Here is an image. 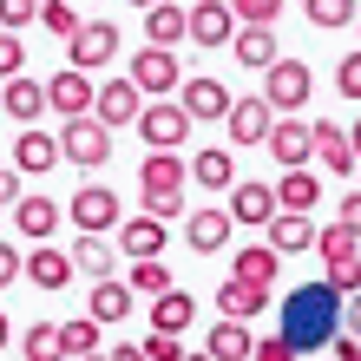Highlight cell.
I'll list each match as a JSON object with an SVG mask.
<instances>
[{"label":"cell","instance_id":"cell-1","mask_svg":"<svg viewBox=\"0 0 361 361\" xmlns=\"http://www.w3.org/2000/svg\"><path fill=\"white\" fill-rule=\"evenodd\" d=\"M283 342L295 355H309V348H322L335 342V289H302V295H289V329H283Z\"/></svg>","mask_w":361,"mask_h":361},{"label":"cell","instance_id":"cell-2","mask_svg":"<svg viewBox=\"0 0 361 361\" xmlns=\"http://www.w3.org/2000/svg\"><path fill=\"white\" fill-rule=\"evenodd\" d=\"M309 92H315V73L302 66V59H289V53L263 73V99H269V112H276V118H295V112L309 105Z\"/></svg>","mask_w":361,"mask_h":361},{"label":"cell","instance_id":"cell-3","mask_svg":"<svg viewBox=\"0 0 361 361\" xmlns=\"http://www.w3.org/2000/svg\"><path fill=\"white\" fill-rule=\"evenodd\" d=\"M125 79H132L145 99H178L184 66H178V53H171V47H138V53H132V66H125Z\"/></svg>","mask_w":361,"mask_h":361},{"label":"cell","instance_id":"cell-4","mask_svg":"<svg viewBox=\"0 0 361 361\" xmlns=\"http://www.w3.org/2000/svg\"><path fill=\"white\" fill-rule=\"evenodd\" d=\"M59 158L79 164V171H99V164L112 158V132H105L99 118H66L59 125Z\"/></svg>","mask_w":361,"mask_h":361},{"label":"cell","instance_id":"cell-5","mask_svg":"<svg viewBox=\"0 0 361 361\" xmlns=\"http://www.w3.org/2000/svg\"><path fill=\"white\" fill-rule=\"evenodd\" d=\"M118 224H125V204H118L112 184L73 190V230H79V237H105V230H118Z\"/></svg>","mask_w":361,"mask_h":361},{"label":"cell","instance_id":"cell-6","mask_svg":"<svg viewBox=\"0 0 361 361\" xmlns=\"http://www.w3.org/2000/svg\"><path fill=\"white\" fill-rule=\"evenodd\" d=\"M112 53H118V27H112V20H86V27L66 39V66H73V73L112 66Z\"/></svg>","mask_w":361,"mask_h":361},{"label":"cell","instance_id":"cell-7","mask_svg":"<svg viewBox=\"0 0 361 361\" xmlns=\"http://www.w3.org/2000/svg\"><path fill=\"white\" fill-rule=\"evenodd\" d=\"M138 138L152 145V152H178V145L190 138V112H184L178 99H152L145 118H138Z\"/></svg>","mask_w":361,"mask_h":361},{"label":"cell","instance_id":"cell-8","mask_svg":"<svg viewBox=\"0 0 361 361\" xmlns=\"http://www.w3.org/2000/svg\"><path fill=\"white\" fill-rule=\"evenodd\" d=\"M92 105H99V86H92V73H53L47 79V112H59V125L66 118H92Z\"/></svg>","mask_w":361,"mask_h":361},{"label":"cell","instance_id":"cell-9","mask_svg":"<svg viewBox=\"0 0 361 361\" xmlns=\"http://www.w3.org/2000/svg\"><path fill=\"white\" fill-rule=\"evenodd\" d=\"M269 158L283 164V171H309V164H315V118H276Z\"/></svg>","mask_w":361,"mask_h":361},{"label":"cell","instance_id":"cell-10","mask_svg":"<svg viewBox=\"0 0 361 361\" xmlns=\"http://www.w3.org/2000/svg\"><path fill=\"white\" fill-rule=\"evenodd\" d=\"M178 105L190 112V125H224L230 118V92H224V79H210V73H190L178 86Z\"/></svg>","mask_w":361,"mask_h":361},{"label":"cell","instance_id":"cell-11","mask_svg":"<svg viewBox=\"0 0 361 361\" xmlns=\"http://www.w3.org/2000/svg\"><path fill=\"white\" fill-rule=\"evenodd\" d=\"M145 105H152V99H145L138 86H132V79H105V86H99V105H92V118L105 125V132H112V125H138L145 118Z\"/></svg>","mask_w":361,"mask_h":361},{"label":"cell","instance_id":"cell-12","mask_svg":"<svg viewBox=\"0 0 361 361\" xmlns=\"http://www.w3.org/2000/svg\"><path fill=\"white\" fill-rule=\"evenodd\" d=\"M269 217H276V184L237 178V190H230V224H237V230H263Z\"/></svg>","mask_w":361,"mask_h":361},{"label":"cell","instance_id":"cell-13","mask_svg":"<svg viewBox=\"0 0 361 361\" xmlns=\"http://www.w3.org/2000/svg\"><path fill=\"white\" fill-rule=\"evenodd\" d=\"M230 145H269V132H276V112H269V99L257 92V99H230Z\"/></svg>","mask_w":361,"mask_h":361},{"label":"cell","instance_id":"cell-14","mask_svg":"<svg viewBox=\"0 0 361 361\" xmlns=\"http://www.w3.org/2000/svg\"><path fill=\"white\" fill-rule=\"evenodd\" d=\"M315 164L335 171V178H355V171H361V158H355V145H348V125L315 118Z\"/></svg>","mask_w":361,"mask_h":361},{"label":"cell","instance_id":"cell-15","mask_svg":"<svg viewBox=\"0 0 361 361\" xmlns=\"http://www.w3.org/2000/svg\"><path fill=\"white\" fill-rule=\"evenodd\" d=\"M53 164H59V132H47V125H27V132L13 138V171L47 178Z\"/></svg>","mask_w":361,"mask_h":361},{"label":"cell","instance_id":"cell-16","mask_svg":"<svg viewBox=\"0 0 361 361\" xmlns=\"http://www.w3.org/2000/svg\"><path fill=\"white\" fill-rule=\"evenodd\" d=\"M164 237H171V230H164L158 217H145V210L118 224V250H125V263H158V257H164Z\"/></svg>","mask_w":361,"mask_h":361},{"label":"cell","instance_id":"cell-17","mask_svg":"<svg viewBox=\"0 0 361 361\" xmlns=\"http://www.w3.org/2000/svg\"><path fill=\"white\" fill-rule=\"evenodd\" d=\"M0 112H7L20 132H27V125H39V118H47V86H39V79H27V73L7 79V86H0Z\"/></svg>","mask_w":361,"mask_h":361},{"label":"cell","instance_id":"cell-18","mask_svg":"<svg viewBox=\"0 0 361 361\" xmlns=\"http://www.w3.org/2000/svg\"><path fill=\"white\" fill-rule=\"evenodd\" d=\"M59 217H66V210H59L53 197H39V190H27V197L13 204V230H20V237H27V243H53Z\"/></svg>","mask_w":361,"mask_h":361},{"label":"cell","instance_id":"cell-19","mask_svg":"<svg viewBox=\"0 0 361 361\" xmlns=\"http://www.w3.org/2000/svg\"><path fill=\"white\" fill-rule=\"evenodd\" d=\"M190 39H197V47H230V39H237L230 0H197V7H190Z\"/></svg>","mask_w":361,"mask_h":361},{"label":"cell","instance_id":"cell-20","mask_svg":"<svg viewBox=\"0 0 361 361\" xmlns=\"http://www.w3.org/2000/svg\"><path fill=\"white\" fill-rule=\"evenodd\" d=\"M230 210H190L184 217V243L197 250V257H217V250H230Z\"/></svg>","mask_w":361,"mask_h":361},{"label":"cell","instance_id":"cell-21","mask_svg":"<svg viewBox=\"0 0 361 361\" xmlns=\"http://www.w3.org/2000/svg\"><path fill=\"white\" fill-rule=\"evenodd\" d=\"M263 230H269L263 243L276 250V257H302V250H315V237H322V230H315L309 217H295V210H276Z\"/></svg>","mask_w":361,"mask_h":361},{"label":"cell","instance_id":"cell-22","mask_svg":"<svg viewBox=\"0 0 361 361\" xmlns=\"http://www.w3.org/2000/svg\"><path fill=\"white\" fill-rule=\"evenodd\" d=\"M27 283H33V289H66V283H73V250L33 243V250H27Z\"/></svg>","mask_w":361,"mask_h":361},{"label":"cell","instance_id":"cell-23","mask_svg":"<svg viewBox=\"0 0 361 361\" xmlns=\"http://www.w3.org/2000/svg\"><path fill=\"white\" fill-rule=\"evenodd\" d=\"M184 184H190V158H178V152H145L138 190H184Z\"/></svg>","mask_w":361,"mask_h":361},{"label":"cell","instance_id":"cell-24","mask_svg":"<svg viewBox=\"0 0 361 361\" xmlns=\"http://www.w3.org/2000/svg\"><path fill=\"white\" fill-rule=\"evenodd\" d=\"M178 39H190V7L158 0V7L145 13V47H178Z\"/></svg>","mask_w":361,"mask_h":361},{"label":"cell","instance_id":"cell-25","mask_svg":"<svg viewBox=\"0 0 361 361\" xmlns=\"http://www.w3.org/2000/svg\"><path fill=\"white\" fill-rule=\"evenodd\" d=\"M269 309V289H257V283H217V315H230V322H257V315Z\"/></svg>","mask_w":361,"mask_h":361},{"label":"cell","instance_id":"cell-26","mask_svg":"<svg viewBox=\"0 0 361 361\" xmlns=\"http://www.w3.org/2000/svg\"><path fill=\"white\" fill-rule=\"evenodd\" d=\"M230 53H237V66H250V73H269L276 59H283V47H276V33H269V27H237Z\"/></svg>","mask_w":361,"mask_h":361},{"label":"cell","instance_id":"cell-27","mask_svg":"<svg viewBox=\"0 0 361 361\" xmlns=\"http://www.w3.org/2000/svg\"><path fill=\"white\" fill-rule=\"evenodd\" d=\"M230 276H237V283H257V289H269L276 276H283V257H276L269 243H243L237 257H230Z\"/></svg>","mask_w":361,"mask_h":361},{"label":"cell","instance_id":"cell-28","mask_svg":"<svg viewBox=\"0 0 361 361\" xmlns=\"http://www.w3.org/2000/svg\"><path fill=\"white\" fill-rule=\"evenodd\" d=\"M204 355H210V361H250V355H257V335H250V322H230V315H217V329H210Z\"/></svg>","mask_w":361,"mask_h":361},{"label":"cell","instance_id":"cell-29","mask_svg":"<svg viewBox=\"0 0 361 361\" xmlns=\"http://www.w3.org/2000/svg\"><path fill=\"white\" fill-rule=\"evenodd\" d=\"M73 269L92 276V283H112V276H118V243H105V237H73Z\"/></svg>","mask_w":361,"mask_h":361},{"label":"cell","instance_id":"cell-30","mask_svg":"<svg viewBox=\"0 0 361 361\" xmlns=\"http://www.w3.org/2000/svg\"><path fill=\"white\" fill-rule=\"evenodd\" d=\"M315 204H322V178H315V171H283V178H276V210L309 217Z\"/></svg>","mask_w":361,"mask_h":361},{"label":"cell","instance_id":"cell-31","mask_svg":"<svg viewBox=\"0 0 361 361\" xmlns=\"http://www.w3.org/2000/svg\"><path fill=\"white\" fill-rule=\"evenodd\" d=\"M132 302H138V295H132V283H92V322L99 329H118L125 322V315H132Z\"/></svg>","mask_w":361,"mask_h":361},{"label":"cell","instance_id":"cell-32","mask_svg":"<svg viewBox=\"0 0 361 361\" xmlns=\"http://www.w3.org/2000/svg\"><path fill=\"white\" fill-rule=\"evenodd\" d=\"M190 322H197V302H190L184 289H164L152 302V329L158 335H190Z\"/></svg>","mask_w":361,"mask_h":361},{"label":"cell","instance_id":"cell-33","mask_svg":"<svg viewBox=\"0 0 361 361\" xmlns=\"http://www.w3.org/2000/svg\"><path fill=\"white\" fill-rule=\"evenodd\" d=\"M20 361H66V335H59V322L20 329Z\"/></svg>","mask_w":361,"mask_h":361},{"label":"cell","instance_id":"cell-34","mask_svg":"<svg viewBox=\"0 0 361 361\" xmlns=\"http://www.w3.org/2000/svg\"><path fill=\"white\" fill-rule=\"evenodd\" d=\"M190 184H204V190H237V164H230V152H197V158H190Z\"/></svg>","mask_w":361,"mask_h":361},{"label":"cell","instance_id":"cell-35","mask_svg":"<svg viewBox=\"0 0 361 361\" xmlns=\"http://www.w3.org/2000/svg\"><path fill=\"white\" fill-rule=\"evenodd\" d=\"M59 335H66V355H73V361L105 355V329L92 322V315H73V322H59Z\"/></svg>","mask_w":361,"mask_h":361},{"label":"cell","instance_id":"cell-36","mask_svg":"<svg viewBox=\"0 0 361 361\" xmlns=\"http://www.w3.org/2000/svg\"><path fill=\"white\" fill-rule=\"evenodd\" d=\"M361 0H302V13H309V27H322V33H335V27H355V13Z\"/></svg>","mask_w":361,"mask_h":361},{"label":"cell","instance_id":"cell-37","mask_svg":"<svg viewBox=\"0 0 361 361\" xmlns=\"http://www.w3.org/2000/svg\"><path fill=\"white\" fill-rule=\"evenodd\" d=\"M125 283H132V295H152V302H158L164 289H178L164 263H125Z\"/></svg>","mask_w":361,"mask_h":361},{"label":"cell","instance_id":"cell-38","mask_svg":"<svg viewBox=\"0 0 361 361\" xmlns=\"http://www.w3.org/2000/svg\"><path fill=\"white\" fill-rule=\"evenodd\" d=\"M39 27H47L53 39H73L79 27H86V20L73 13V0H47V7H39Z\"/></svg>","mask_w":361,"mask_h":361},{"label":"cell","instance_id":"cell-39","mask_svg":"<svg viewBox=\"0 0 361 361\" xmlns=\"http://www.w3.org/2000/svg\"><path fill=\"white\" fill-rule=\"evenodd\" d=\"M315 250H322V263H355V257H361V237H348V230L335 224V230L315 237Z\"/></svg>","mask_w":361,"mask_h":361},{"label":"cell","instance_id":"cell-40","mask_svg":"<svg viewBox=\"0 0 361 361\" xmlns=\"http://www.w3.org/2000/svg\"><path fill=\"white\" fill-rule=\"evenodd\" d=\"M138 197H145V217H158V224L190 217V210H184V190H138Z\"/></svg>","mask_w":361,"mask_h":361},{"label":"cell","instance_id":"cell-41","mask_svg":"<svg viewBox=\"0 0 361 361\" xmlns=\"http://www.w3.org/2000/svg\"><path fill=\"white\" fill-rule=\"evenodd\" d=\"M230 13H237V27H269L283 13V0H230Z\"/></svg>","mask_w":361,"mask_h":361},{"label":"cell","instance_id":"cell-42","mask_svg":"<svg viewBox=\"0 0 361 361\" xmlns=\"http://www.w3.org/2000/svg\"><path fill=\"white\" fill-rule=\"evenodd\" d=\"M20 73H27V47H20V33H0V86Z\"/></svg>","mask_w":361,"mask_h":361},{"label":"cell","instance_id":"cell-43","mask_svg":"<svg viewBox=\"0 0 361 361\" xmlns=\"http://www.w3.org/2000/svg\"><path fill=\"white\" fill-rule=\"evenodd\" d=\"M39 7H47V0H0V27L20 33L27 20H39Z\"/></svg>","mask_w":361,"mask_h":361},{"label":"cell","instance_id":"cell-44","mask_svg":"<svg viewBox=\"0 0 361 361\" xmlns=\"http://www.w3.org/2000/svg\"><path fill=\"white\" fill-rule=\"evenodd\" d=\"M335 92H342V99H361V47L335 66Z\"/></svg>","mask_w":361,"mask_h":361},{"label":"cell","instance_id":"cell-45","mask_svg":"<svg viewBox=\"0 0 361 361\" xmlns=\"http://www.w3.org/2000/svg\"><path fill=\"white\" fill-rule=\"evenodd\" d=\"M329 289L335 295H361V257L355 263H329Z\"/></svg>","mask_w":361,"mask_h":361},{"label":"cell","instance_id":"cell-46","mask_svg":"<svg viewBox=\"0 0 361 361\" xmlns=\"http://www.w3.org/2000/svg\"><path fill=\"white\" fill-rule=\"evenodd\" d=\"M138 348H145V355H152V361H184V342H178V335H158V329H152V335H145V342H138Z\"/></svg>","mask_w":361,"mask_h":361},{"label":"cell","instance_id":"cell-47","mask_svg":"<svg viewBox=\"0 0 361 361\" xmlns=\"http://www.w3.org/2000/svg\"><path fill=\"white\" fill-rule=\"evenodd\" d=\"M13 283H27V257L13 243H0V289H13Z\"/></svg>","mask_w":361,"mask_h":361},{"label":"cell","instance_id":"cell-48","mask_svg":"<svg viewBox=\"0 0 361 361\" xmlns=\"http://www.w3.org/2000/svg\"><path fill=\"white\" fill-rule=\"evenodd\" d=\"M250 361H302V355H295L283 335H257V355H250Z\"/></svg>","mask_w":361,"mask_h":361},{"label":"cell","instance_id":"cell-49","mask_svg":"<svg viewBox=\"0 0 361 361\" xmlns=\"http://www.w3.org/2000/svg\"><path fill=\"white\" fill-rule=\"evenodd\" d=\"M335 224H342L348 237H361V190H348V197L335 204Z\"/></svg>","mask_w":361,"mask_h":361},{"label":"cell","instance_id":"cell-50","mask_svg":"<svg viewBox=\"0 0 361 361\" xmlns=\"http://www.w3.org/2000/svg\"><path fill=\"white\" fill-rule=\"evenodd\" d=\"M13 204H20V171L0 164V210H13Z\"/></svg>","mask_w":361,"mask_h":361},{"label":"cell","instance_id":"cell-51","mask_svg":"<svg viewBox=\"0 0 361 361\" xmlns=\"http://www.w3.org/2000/svg\"><path fill=\"white\" fill-rule=\"evenodd\" d=\"M329 361H361V342H355V335H335V355Z\"/></svg>","mask_w":361,"mask_h":361},{"label":"cell","instance_id":"cell-52","mask_svg":"<svg viewBox=\"0 0 361 361\" xmlns=\"http://www.w3.org/2000/svg\"><path fill=\"white\" fill-rule=\"evenodd\" d=\"M342 322H348V335L361 342V295H348V309H342Z\"/></svg>","mask_w":361,"mask_h":361},{"label":"cell","instance_id":"cell-53","mask_svg":"<svg viewBox=\"0 0 361 361\" xmlns=\"http://www.w3.org/2000/svg\"><path fill=\"white\" fill-rule=\"evenodd\" d=\"M105 355H112V361H152V355H145L138 342H118V348H105Z\"/></svg>","mask_w":361,"mask_h":361},{"label":"cell","instance_id":"cell-54","mask_svg":"<svg viewBox=\"0 0 361 361\" xmlns=\"http://www.w3.org/2000/svg\"><path fill=\"white\" fill-rule=\"evenodd\" d=\"M348 145H355V158H361V118H355V125H348Z\"/></svg>","mask_w":361,"mask_h":361},{"label":"cell","instance_id":"cell-55","mask_svg":"<svg viewBox=\"0 0 361 361\" xmlns=\"http://www.w3.org/2000/svg\"><path fill=\"white\" fill-rule=\"evenodd\" d=\"M13 342V322H7V315H0V348H7Z\"/></svg>","mask_w":361,"mask_h":361},{"label":"cell","instance_id":"cell-56","mask_svg":"<svg viewBox=\"0 0 361 361\" xmlns=\"http://www.w3.org/2000/svg\"><path fill=\"white\" fill-rule=\"evenodd\" d=\"M125 7H145V13H152V7H158V0H125Z\"/></svg>","mask_w":361,"mask_h":361},{"label":"cell","instance_id":"cell-57","mask_svg":"<svg viewBox=\"0 0 361 361\" xmlns=\"http://www.w3.org/2000/svg\"><path fill=\"white\" fill-rule=\"evenodd\" d=\"M184 361H210V355H184Z\"/></svg>","mask_w":361,"mask_h":361},{"label":"cell","instance_id":"cell-58","mask_svg":"<svg viewBox=\"0 0 361 361\" xmlns=\"http://www.w3.org/2000/svg\"><path fill=\"white\" fill-rule=\"evenodd\" d=\"M86 361H112V355H86Z\"/></svg>","mask_w":361,"mask_h":361},{"label":"cell","instance_id":"cell-59","mask_svg":"<svg viewBox=\"0 0 361 361\" xmlns=\"http://www.w3.org/2000/svg\"><path fill=\"white\" fill-rule=\"evenodd\" d=\"M355 27H361V20H355Z\"/></svg>","mask_w":361,"mask_h":361},{"label":"cell","instance_id":"cell-60","mask_svg":"<svg viewBox=\"0 0 361 361\" xmlns=\"http://www.w3.org/2000/svg\"><path fill=\"white\" fill-rule=\"evenodd\" d=\"M355 178H361V171H355Z\"/></svg>","mask_w":361,"mask_h":361}]
</instances>
